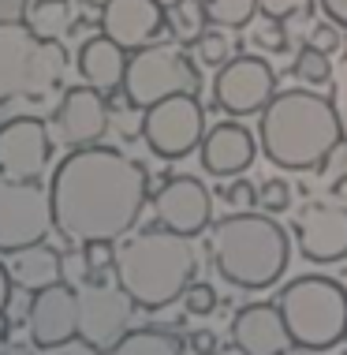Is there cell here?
Returning a JSON list of instances; mask_svg holds the SVG:
<instances>
[{"label": "cell", "instance_id": "32", "mask_svg": "<svg viewBox=\"0 0 347 355\" xmlns=\"http://www.w3.org/2000/svg\"><path fill=\"white\" fill-rule=\"evenodd\" d=\"M254 37H258V45H262V49H269V53H284V49H287L284 23H276V19H269V15H265V23L254 31Z\"/></svg>", "mask_w": 347, "mask_h": 355}, {"label": "cell", "instance_id": "41", "mask_svg": "<svg viewBox=\"0 0 347 355\" xmlns=\"http://www.w3.org/2000/svg\"><path fill=\"white\" fill-rule=\"evenodd\" d=\"M336 101V112H340V128H344V142H347V94L344 98H332Z\"/></svg>", "mask_w": 347, "mask_h": 355}, {"label": "cell", "instance_id": "3", "mask_svg": "<svg viewBox=\"0 0 347 355\" xmlns=\"http://www.w3.org/2000/svg\"><path fill=\"white\" fill-rule=\"evenodd\" d=\"M198 277V251L190 236L168 228H142L116 247V281L142 311H165L179 303Z\"/></svg>", "mask_w": 347, "mask_h": 355}, {"label": "cell", "instance_id": "15", "mask_svg": "<svg viewBox=\"0 0 347 355\" xmlns=\"http://www.w3.org/2000/svg\"><path fill=\"white\" fill-rule=\"evenodd\" d=\"M109 120L112 112H109L105 94L90 83H79V86H67L64 98L56 101L53 131L67 150H79V146H94V142L109 135Z\"/></svg>", "mask_w": 347, "mask_h": 355}, {"label": "cell", "instance_id": "30", "mask_svg": "<svg viewBox=\"0 0 347 355\" xmlns=\"http://www.w3.org/2000/svg\"><path fill=\"white\" fill-rule=\"evenodd\" d=\"M317 0H262V15L276 19V23H292V19H303L314 12Z\"/></svg>", "mask_w": 347, "mask_h": 355}, {"label": "cell", "instance_id": "44", "mask_svg": "<svg viewBox=\"0 0 347 355\" xmlns=\"http://www.w3.org/2000/svg\"><path fill=\"white\" fill-rule=\"evenodd\" d=\"M157 4H161V8H172V4H179V0H157Z\"/></svg>", "mask_w": 347, "mask_h": 355}, {"label": "cell", "instance_id": "35", "mask_svg": "<svg viewBox=\"0 0 347 355\" xmlns=\"http://www.w3.org/2000/svg\"><path fill=\"white\" fill-rule=\"evenodd\" d=\"M187 344H190V352L195 355H217L220 348H217V337L209 329H198V333H190L187 337Z\"/></svg>", "mask_w": 347, "mask_h": 355}, {"label": "cell", "instance_id": "36", "mask_svg": "<svg viewBox=\"0 0 347 355\" xmlns=\"http://www.w3.org/2000/svg\"><path fill=\"white\" fill-rule=\"evenodd\" d=\"M317 8L325 12V19L347 31V0H317Z\"/></svg>", "mask_w": 347, "mask_h": 355}, {"label": "cell", "instance_id": "43", "mask_svg": "<svg viewBox=\"0 0 347 355\" xmlns=\"http://www.w3.org/2000/svg\"><path fill=\"white\" fill-rule=\"evenodd\" d=\"M284 355H317V352H314V348H303V344H295V340H292V344L284 348Z\"/></svg>", "mask_w": 347, "mask_h": 355}, {"label": "cell", "instance_id": "1", "mask_svg": "<svg viewBox=\"0 0 347 355\" xmlns=\"http://www.w3.org/2000/svg\"><path fill=\"white\" fill-rule=\"evenodd\" d=\"M150 172L116 146H79L56 161L49 180L53 225L67 243L123 239L150 206Z\"/></svg>", "mask_w": 347, "mask_h": 355}, {"label": "cell", "instance_id": "8", "mask_svg": "<svg viewBox=\"0 0 347 355\" xmlns=\"http://www.w3.org/2000/svg\"><path fill=\"white\" fill-rule=\"evenodd\" d=\"M53 228V198L49 187H42V180L0 176V254L45 243Z\"/></svg>", "mask_w": 347, "mask_h": 355}, {"label": "cell", "instance_id": "14", "mask_svg": "<svg viewBox=\"0 0 347 355\" xmlns=\"http://www.w3.org/2000/svg\"><path fill=\"white\" fill-rule=\"evenodd\" d=\"M75 337H79V288L60 281L34 292L26 306V340L37 352H49Z\"/></svg>", "mask_w": 347, "mask_h": 355}, {"label": "cell", "instance_id": "4", "mask_svg": "<svg viewBox=\"0 0 347 355\" xmlns=\"http://www.w3.org/2000/svg\"><path fill=\"white\" fill-rule=\"evenodd\" d=\"M213 270L231 288L262 292L284 277L292 262V239L281 228V220L265 209H231L213 228Z\"/></svg>", "mask_w": 347, "mask_h": 355}, {"label": "cell", "instance_id": "45", "mask_svg": "<svg viewBox=\"0 0 347 355\" xmlns=\"http://www.w3.org/2000/svg\"><path fill=\"white\" fill-rule=\"evenodd\" d=\"M340 355H347V352H340Z\"/></svg>", "mask_w": 347, "mask_h": 355}, {"label": "cell", "instance_id": "33", "mask_svg": "<svg viewBox=\"0 0 347 355\" xmlns=\"http://www.w3.org/2000/svg\"><path fill=\"white\" fill-rule=\"evenodd\" d=\"M344 26H336V23H321V26H314V34H310V42L306 45H314V49H321V53H336L344 45V37H340Z\"/></svg>", "mask_w": 347, "mask_h": 355}, {"label": "cell", "instance_id": "27", "mask_svg": "<svg viewBox=\"0 0 347 355\" xmlns=\"http://www.w3.org/2000/svg\"><path fill=\"white\" fill-rule=\"evenodd\" d=\"M195 49H198V60L206 64V68H224V64L231 60V37L224 34V26H209L206 34L195 42Z\"/></svg>", "mask_w": 347, "mask_h": 355}, {"label": "cell", "instance_id": "11", "mask_svg": "<svg viewBox=\"0 0 347 355\" xmlns=\"http://www.w3.org/2000/svg\"><path fill=\"white\" fill-rule=\"evenodd\" d=\"M79 288V337L94 348H112L127 333L134 314V300L120 288V281H82Z\"/></svg>", "mask_w": 347, "mask_h": 355}, {"label": "cell", "instance_id": "21", "mask_svg": "<svg viewBox=\"0 0 347 355\" xmlns=\"http://www.w3.org/2000/svg\"><path fill=\"white\" fill-rule=\"evenodd\" d=\"M8 270H12L15 288H23V292L34 295V292H42V288L64 281V254L56 251V247H49V239H45V243L15 251L12 262H8Z\"/></svg>", "mask_w": 347, "mask_h": 355}, {"label": "cell", "instance_id": "28", "mask_svg": "<svg viewBox=\"0 0 347 355\" xmlns=\"http://www.w3.org/2000/svg\"><path fill=\"white\" fill-rule=\"evenodd\" d=\"M258 206L265 209V214H284L287 206H292V187H287V180L281 176H273V180H265L262 187H258Z\"/></svg>", "mask_w": 347, "mask_h": 355}, {"label": "cell", "instance_id": "12", "mask_svg": "<svg viewBox=\"0 0 347 355\" xmlns=\"http://www.w3.org/2000/svg\"><path fill=\"white\" fill-rule=\"evenodd\" d=\"M53 161V131L42 116H12L0 123V176L42 180Z\"/></svg>", "mask_w": 347, "mask_h": 355}, {"label": "cell", "instance_id": "5", "mask_svg": "<svg viewBox=\"0 0 347 355\" xmlns=\"http://www.w3.org/2000/svg\"><path fill=\"white\" fill-rule=\"evenodd\" d=\"M67 49L37 37L23 19H0V105L42 101L64 83Z\"/></svg>", "mask_w": 347, "mask_h": 355}, {"label": "cell", "instance_id": "25", "mask_svg": "<svg viewBox=\"0 0 347 355\" xmlns=\"http://www.w3.org/2000/svg\"><path fill=\"white\" fill-rule=\"evenodd\" d=\"M202 4H206L209 23L224 31H247L262 15V0H202Z\"/></svg>", "mask_w": 347, "mask_h": 355}, {"label": "cell", "instance_id": "6", "mask_svg": "<svg viewBox=\"0 0 347 355\" xmlns=\"http://www.w3.org/2000/svg\"><path fill=\"white\" fill-rule=\"evenodd\" d=\"M287 333L295 344L314 352H329L347 340V288L336 277L303 273L276 292Z\"/></svg>", "mask_w": 347, "mask_h": 355}, {"label": "cell", "instance_id": "10", "mask_svg": "<svg viewBox=\"0 0 347 355\" xmlns=\"http://www.w3.org/2000/svg\"><path fill=\"white\" fill-rule=\"evenodd\" d=\"M273 94H276V71L262 56L239 53L224 68H217L213 105L228 116H254L273 101Z\"/></svg>", "mask_w": 347, "mask_h": 355}, {"label": "cell", "instance_id": "22", "mask_svg": "<svg viewBox=\"0 0 347 355\" xmlns=\"http://www.w3.org/2000/svg\"><path fill=\"white\" fill-rule=\"evenodd\" d=\"M105 355H183V340L161 325H139L123 333L112 348H105Z\"/></svg>", "mask_w": 347, "mask_h": 355}, {"label": "cell", "instance_id": "20", "mask_svg": "<svg viewBox=\"0 0 347 355\" xmlns=\"http://www.w3.org/2000/svg\"><path fill=\"white\" fill-rule=\"evenodd\" d=\"M127 49L123 45H116L109 34H94L82 42L79 56H75V64H79V75L82 83L98 86L101 94H116L123 90V71H127Z\"/></svg>", "mask_w": 347, "mask_h": 355}, {"label": "cell", "instance_id": "9", "mask_svg": "<svg viewBox=\"0 0 347 355\" xmlns=\"http://www.w3.org/2000/svg\"><path fill=\"white\" fill-rule=\"evenodd\" d=\"M139 131L150 153H157L161 161H179L195 153L206 139V109H202L198 94H172V98L142 109Z\"/></svg>", "mask_w": 347, "mask_h": 355}, {"label": "cell", "instance_id": "16", "mask_svg": "<svg viewBox=\"0 0 347 355\" xmlns=\"http://www.w3.org/2000/svg\"><path fill=\"white\" fill-rule=\"evenodd\" d=\"M295 243L306 262L332 266L347 262V206L332 202H306L295 214Z\"/></svg>", "mask_w": 347, "mask_h": 355}, {"label": "cell", "instance_id": "19", "mask_svg": "<svg viewBox=\"0 0 347 355\" xmlns=\"http://www.w3.org/2000/svg\"><path fill=\"white\" fill-rule=\"evenodd\" d=\"M231 348L243 355H284L292 344L287 322L276 303H247L243 311L231 318Z\"/></svg>", "mask_w": 347, "mask_h": 355}, {"label": "cell", "instance_id": "42", "mask_svg": "<svg viewBox=\"0 0 347 355\" xmlns=\"http://www.w3.org/2000/svg\"><path fill=\"white\" fill-rule=\"evenodd\" d=\"M332 195H336V202H340V206H347V176H340L332 184Z\"/></svg>", "mask_w": 347, "mask_h": 355}, {"label": "cell", "instance_id": "40", "mask_svg": "<svg viewBox=\"0 0 347 355\" xmlns=\"http://www.w3.org/2000/svg\"><path fill=\"white\" fill-rule=\"evenodd\" d=\"M0 355H37L34 344H19V340H8V344H0Z\"/></svg>", "mask_w": 347, "mask_h": 355}, {"label": "cell", "instance_id": "29", "mask_svg": "<svg viewBox=\"0 0 347 355\" xmlns=\"http://www.w3.org/2000/svg\"><path fill=\"white\" fill-rule=\"evenodd\" d=\"M183 306H187V314H195V318H206V314L217 311V288L206 284V281H195L183 292Z\"/></svg>", "mask_w": 347, "mask_h": 355}, {"label": "cell", "instance_id": "26", "mask_svg": "<svg viewBox=\"0 0 347 355\" xmlns=\"http://www.w3.org/2000/svg\"><path fill=\"white\" fill-rule=\"evenodd\" d=\"M292 75H299L306 86H321V83H332V60L329 53L314 49V45H303L292 64Z\"/></svg>", "mask_w": 347, "mask_h": 355}, {"label": "cell", "instance_id": "38", "mask_svg": "<svg viewBox=\"0 0 347 355\" xmlns=\"http://www.w3.org/2000/svg\"><path fill=\"white\" fill-rule=\"evenodd\" d=\"M30 0H0V19H23Z\"/></svg>", "mask_w": 347, "mask_h": 355}, {"label": "cell", "instance_id": "24", "mask_svg": "<svg viewBox=\"0 0 347 355\" xmlns=\"http://www.w3.org/2000/svg\"><path fill=\"white\" fill-rule=\"evenodd\" d=\"M168 31L176 42L183 45H195L202 34L209 31V15H206V4L202 0H179V4L168 8Z\"/></svg>", "mask_w": 347, "mask_h": 355}, {"label": "cell", "instance_id": "7", "mask_svg": "<svg viewBox=\"0 0 347 355\" xmlns=\"http://www.w3.org/2000/svg\"><path fill=\"white\" fill-rule=\"evenodd\" d=\"M202 90V71L179 45L168 42H150L127 56L123 71V101L131 109H150V105L172 98V94H198Z\"/></svg>", "mask_w": 347, "mask_h": 355}, {"label": "cell", "instance_id": "23", "mask_svg": "<svg viewBox=\"0 0 347 355\" xmlns=\"http://www.w3.org/2000/svg\"><path fill=\"white\" fill-rule=\"evenodd\" d=\"M23 23L45 42H60L75 31V8L71 0H30Z\"/></svg>", "mask_w": 347, "mask_h": 355}, {"label": "cell", "instance_id": "18", "mask_svg": "<svg viewBox=\"0 0 347 355\" xmlns=\"http://www.w3.org/2000/svg\"><path fill=\"white\" fill-rule=\"evenodd\" d=\"M258 150L262 146H258L254 131H247L243 123H235V120H224V123H217V128L206 131V139H202V146H198V157H202V168H206L209 176L231 180V176H243V172L254 165Z\"/></svg>", "mask_w": 347, "mask_h": 355}, {"label": "cell", "instance_id": "39", "mask_svg": "<svg viewBox=\"0 0 347 355\" xmlns=\"http://www.w3.org/2000/svg\"><path fill=\"white\" fill-rule=\"evenodd\" d=\"M332 94H336V98H344V94H347V56H340V64L332 68Z\"/></svg>", "mask_w": 347, "mask_h": 355}, {"label": "cell", "instance_id": "34", "mask_svg": "<svg viewBox=\"0 0 347 355\" xmlns=\"http://www.w3.org/2000/svg\"><path fill=\"white\" fill-rule=\"evenodd\" d=\"M45 355H105L101 348H94L90 340H82V337H75V340H67L60 344V348H49Z\"/></svg>", "mask_w": 347, "mask_h": 355}, {"label": "cell", "instance_id": "2", "mask_svg": "<svg viewBox=\"0 0 347 355\" xmlns=\"http://www.w3.org/2000/svg\"><path fill=\"white\" fill-rule=\"evenodd\" d=\"M340 142L344 128L336 101L310 86L276 90L273 101L258 112V146L284 172L321 168Z\"/></svg>", "mask_w": 347, "mask_h": 355}, {"label": "cell", "instance_id": "37", "mask_svg": "<svg viewBox=\"0 0 347 355\" xmlns=\"http://www.w3.org/2000/svg\"><path fill=\"white\" fill-rule=\"evenodd\" d=\"M12 292H15L12 270H8L4 262H0V318H4V314H8V306H12Z\"/></svg>", "mask_w": 347, "mask_h": 355}, {"label": "cell", "instance_id": "13", "mask_svg": "<svg viewBox=\"0 0 347 355\" xmlns=\"http://www.w3.org/2000/svg\"><path fill=\"white\" fill-rule=\"evenodd\" d=\"M150 206L161 228L190 236V239L213 225V195H209V187L198 176H168L150 195Z\"/></svg>", "mask_w": 347, "mask_h": 355}, {"label": "cell", "instance_id": "17", "mask_svg": "<svg viewBox=\"0 0 347 355\" xmlns=\"http://www.w3.org/2000/svg\"><path fill=\"white\" fill-rule=\"evenodd\" d=\"M98 26L116 45L134 53L161 37V31L168 26V8H161L157 0H105Z\"/></svg>", "mask_w": 347, "mask_h": 355}, {"label": "cell", "instance_id": "31", "mask_svg": "<svg viewBox=\"0 0 347 355\" xmlns=\"http://www.w3.org/2000/svg\"><path fill=\"white\" fill-rule=\"evenodd\" d=\"M220 198H224L231 209H254L258 206V187L250 184L247 176H231V184L220 191Z\"/></svg>", "mask_w": 347, "mask_h": 355}]
</instances>
